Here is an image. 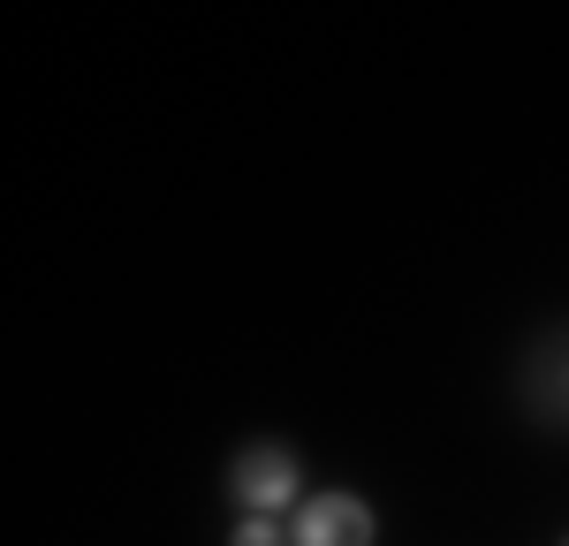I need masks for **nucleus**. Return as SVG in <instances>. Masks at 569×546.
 I'll use <instances>...</instances> for the list:
<instances>
[{
    "label": "nucleus",
    "mask_w": 569,
    "mask_h": 546,
    "mask_svg": "<svg viewBox=\"0 0 569 546\" xmlns=\"http://www.w3.org/2000/svg\"><path fill=\"white\" fill-rule=\"evenodd\" d=\"M228 546H289V532H281L273 516H243V524L228 532Z\"/></svg>",
    "instance_id": "nucleus-3"
},
{
    "label": "nucleus",
    "mask_w": 569,
    "mask_h": 546,
    "mask_svg": "<svg viewBox=\"0 0 569 546\" xmlns=\"http://www.w3.org/2000/svg\"><path fill=\"white\" fill-rule=\"evenodd\" d=\"M228 494L243 516H281V508H297V455L259 441V448L236 455V471H228Z\"/></svg>",
    "instance_id": "nucleus-2"
},
{
    "label": "nucleus",
    "mask_w": 569,
    "mask_h": 546,
    "mask_svg": "<svg viewBox=\"0 0 569 546\" xmlns=\"http://www.w3.org/2000/svg\"><path fill=\"white\" fill-rule=\"evenodd\" d=\"M372 539H380V516L357 494H311L289 516V546H372Z\"/></svg>",
    "instance_id": "nucleus-1"
}]
</instances>
